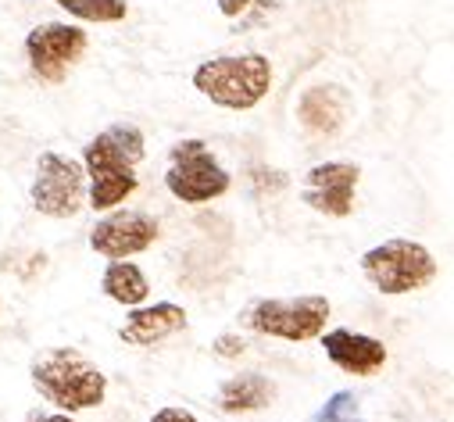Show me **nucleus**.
Here are the masks:
<instances>
[{"mask_svg": "<svg viewBox=\"0 0 454 422\" xmlns=\"http://www.w3.org/2000/svg\"><path fill=\"white\" fill-rule=\"evenodd\" d=\"M329 301L322 293L304 297H258L240 311V326L262 337H279L286 344H308L325 333Z\"/></svg>", "mask_w": 454, "mask_h": 422, "instance_id": "4", "label": "nucleus"}, {"mask_svg": "<svg viewBox=\"0 0 454 422\" xmlns=\"http://www.w3.org/2000/svg\"><path fill=\"white\" fill-rule=\"evenodd\" d=\"M61 12H68L79 22H93V26H115L129 15L126 0H54Z\"/></svg>", "mask_w": 454, "mask_h": 422, "instance_id": "16", "label": "nucleus"}, {"mask_svg": "<svg viewBox=\"0 0 454 422\" xmlns=\"http://www.w3.org/2000/svg\"><path fill=\"white\" fill-rule=\"evenodd\" d=\"M186 308L183 304H172V301H154V304H137L126 323H122V340L133 344V348H154L176 333L186 330Z\"/></svg>", "mask_w": 454, "mask_h": 422, "instance_id": "12", "label": "nucleus"}, {"mask_svg": "<svg viewBox=\"0 0 454 422\" xmlns=\"http://www.w3.org/2000/svg\"><path fill=\"white\" fill-rule=\"evenodd\" d=\"M272 401H276V383L265 372H240L218 387V408L225 415L258 411V408H269Z\"/></svg>", "mask_w": 454, "mask_h": 422, "instance_id": "14", "label": "nucleus"}, {"mask_svg": "<svg viewBox=\"0 0 454 422\" xmlns=\"http://www.w3.org/2000/svg\"><path fill=\"white\" fill-rule=\"evenodd\" d=\"M251 4H258V0H218L222 15H237V12H247Z\"/></svg>", "mask_w": 454, "mask_h": 422, "instance_id": "22", "label": "nucleus"}, {"mask_svg": "<svg viewBox=\"0 0 454 422\" xmlns=\"http://www.w3.org/2000/svg\"><path fill=\"white\" fill-rule=\"evenodd\" d=\"M297 119L311 137H336L351 119V97L336 82L308 86L297 100Z\"/></svg>", "mask_w": 454, "mask_h": 422, "instance_id": "11", "label": "nucleus"}, {"mask_svg": "<svg viewBox=\"0 0 454 422\" xmlns=\"http://www.w3.org/2000/svg\"><path fill=\"white\" fill-rule=\"evenodd\" d=\"M325 348V358L344 369L351 376H376L387 365V344L369 337V333H355V330H329L318 337Z\"/></svg>", "mask_w": 454, "mask_h": 422, "instance_id": "13", "label": "nucleus"}, {"mask_svg": "<svg viewBox=\"0 0 454 422\" xmlns=\"http://www.w3.org/2000/svg\"><path fill=\"white\" fill-rule=\"evenodd\" d=\"M26 422H75V418H72L68 411H40V408H36V411L26 415Z\"/></svg>", "mask_w": 454, "mask_h": 422, "instance_id": "21", "label": "nucleus"}, {"mask_svg": "<svg viewBox=\"0 0 454 422\" xmlns=\"http://www.w3.org/2000/svg\"><path fill=\"white\" fill-rule=\"evenodd\" d=\"M211 351H215L218 358H240V355L247 351V340H244L240 333H222V337L211 344Z\"/></svg>", "mask_w": 454, "mask_h": 422, "instance_id": "18", "label": "nucleus"}, {"mask_svg": "<svg viewBox=\"0 0 454 422\" xmlns=\"http://www.w3.org/2000/svg\"><path fill=\"white\" fill-rule=\"evenodd\" d=\"M144 154H147V137L137 122H111L107 129H100L82 151V172L90 179L86 204L93 211L122 207L140 186L137 168Z\"/></svg>", "mask_w": 454, "mask_h": 422, "instance_id": "1", "label": "nucleus"}, {"mask_svg": "<svg viewBox=\"0 0 454 422\" xmlns=\"http://www.w3.org/2000/svg\"><path fill=\"white\" fill-rule=\"evenodd\" d=\"M308 422H369V418L362 415V404L351 390H336Z\"/></svg>", "mask_w": 454, "mask_h": 422, "instance_id": "17", "label": "nucleus"}, {"mask_svg": "<svg viewBox=\"0 0 454 422\" xmlns=\"http://www.w3.org/2000/svg\"><path fill=\"white\" fill-rule=\"evenodd\" d=\"M358 179H362V168L351 161H318L304 176L301 200L325 219H348L355 211Z\"/></svg>", "mask_w": 454, "mask_h": 422, "instance_id": "10", "label": "nucleus"}, {"mask_svg": "<svg viewBox=\"0 0 454 422\" xmlns=\"http://www.w3.org/2000/svg\"><path fill=\"white\" fill-rule=\"evenodd\" d=\"M86 51H90V36L72 22H43L26 36L29 72L51 86L65 82V75L82 61Z\"/></svg>", "mask_w": 454, "mask_h": 422, "instance_id": "8", "label": "nucleus"}, {"mask_svg": "<svg viewBox=\"0 0 454 422\" xmlns=\"http://www.w3.org/2000/svg\"><path fill=\"white\" fill-rule=\"evenodd\" d=\"M158 233H161V226L147 211L111 207L90 230V247L107 262H122V258H133V254H144L147 247H154Z\"/></svg>", "mask_w": 454, "mask_h": 422, "instance_id": "9", "label": "nucleus"}, {"mask_svg": "<svg viewBox=\"0 0 454 422\" xmlns=\"http://www.w3.org/2000/svg\"><path fill=\"white\" fill-rule=\"evenodd\" d=\"M29 200L47 219H75L86 204V172L82 161L65 158L58 151H43L36 158V176L29 186Z\"/></svg>", "mask_w": 454, "mask_h": 422, "instance_id": "7", "label": "nucleus"}, {"mask_svg": "<svg viewBox=\"0 0 454 422\" xmlns=\"http://www.w3.org/2000/svg\"><path fill=\"white\" fill-rule=\"evenodd\" d=\"M100 290L111 297V301H119L122 308H137V304H147L151 297V283L144 276L140 265L133 262H107L104 276H100Z\"/></svg>", "mask_w": 454, "mask_h": 422, "instance_id": "15", "label": "nucleus"}, {"mask_svg": "<svg viewBox=\"0 0 454 422\" xmlns=\"http://www.w3.org/2000/svg\"><path fill=\"white\" fill-rule=\"evenodd\" d=\"M151 422H197V415L190 408H161V411H154Z\"/></svg>", "mask_w": 454, "mask_h": 422, "instance_id": "20", "label": "nucleus"}, {"mask_svg": "<svg viewBox=\"0 0 454 422\" xmlns=\"http://www.w3.org/2000/svg\"><path fill=\"white\" fill-rule=\"evenodd\" d=\"M254 179H258V186L269 190V193H279V190L286 186V176L276 172V168H254Z\"/></svg>", "mask_w": 454, "mask_h": 422, "instance_id": "19", "label": "nucleus"}, {"mask_svg": "<svg viewBox=\"0 0 454 422\" xmlns=\"http://www.w3.org/2000/svg\"><path fill=\"white\" fill-rule=\"evenodd\" d=\"M165 186L183 204H211L222 193H230L233 176L222 168V161L211 154L204 140H179L168 151Z\"/></svg>", "mask_w": 454, "mask_h": 422, "instance_id": "6", "label": "nucleus"}, {"mask_svg": "<svg viewBox=\"0 0 454 422\" xmlns=\"http://www.w3.org/2000/svg\"><path fill=\"white\" fill-rule=\"evenodd\" d=\"M29 379L43 401L58 411H90L100 408L107 397V376L75 348H47L33 358Z\"/></svg>", "mask_w": 454, "mask_h": 422, "instance_id": "2", "label": "nucleus"}, {"mask_svg": "<svg viewBox=\"0 0 454 422\" xmlns=\"http://www.w3.org/2000/svg\"><path fill=\"white\" fill-rule=\"evenodd\" d=\"M362 276L387 297H401V293H415L436 283L440 265L433 258V251L419 240H387L376 244L362 254Z\"/></svg>", "mask_w": 454, "mask_h": 422, "instance_id": "5", "label": "nucleus"}, {"mask_svg": "<svg viewBox=\"0 0 454 422\" xmlns=\"http://www.w3.org/2000/svg\"><path fill=\"white\" fill-rule=\"evenodd\" d=\"M193 90L225 112H251L272 90V61L258 51L207 58L193 68Z\"/></svg>", "mask_w": 454, "mask_h": 422, "instance_id": "3", "label": "nucleus"}]
</instances>
